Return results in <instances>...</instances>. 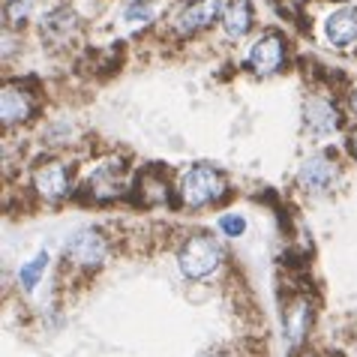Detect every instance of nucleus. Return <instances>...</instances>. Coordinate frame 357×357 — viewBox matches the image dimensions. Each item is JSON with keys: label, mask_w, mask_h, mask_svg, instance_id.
Returning <instances> with one entry per match:
<instances>
[{"label": "nucleus", "mask_w": 357, "mask_h": 357, "mask_svg": "<svg viewBox=\"0 0 357 357\" xmlns=\"http://www.w3.org/2000/svg\"><path fill=\"white\" fill-rule=\"evenodd\" d=\"M351 108H354V112H357V87H354V91H351Z\"/></svg>", "instance_id": "18"}, {"label": "nucleus", "mask_w": 357, "mask_h": 357, "mask_svg": "<svg viewBox=\"0 0 357 357\" xmlns=\"http://www.w3.org/2000/svg\"><path fill=\"white\" fill-rule=\"evenodd\" d=\"M220 228L228 237H237V234H243L246 222H243V216H231V213H228V216H222V220H220Z\"/></svg>", "instance_id": "15"}, {"label": "nucleus", "mask_w": 357, "mask_h": 357, "mask_svg": "<svg viewBox=\"0 0 357 357\" xmlns=\"http://www.w3.org/2000/svg\"><path fill=\"white\" fill-rule=\"evenodd\" d=\"M333 177H336V162L327 153H315V156H310V160L301 165L297 181H301L303 190L321 192V190H327V186L333 183Z\"/></svg>", "instance_id": "8"}, {"label": "nucleus", "mask_w": 357, "mask_h": 357, "mask_svg": "<svg viewBox=\"0 0 357 357\" xmlns=\"http://www.w3.org/2000/svg\"><path fill=\"white\" fill-rule=\"evenodd\" d=\"M228 183L213 165H195L181 177V202L186 207H207L225 195Z\"/></svg>", "instance_id": "1"}, {"label": "nucleus", "mask_w": 357, "mask_h": 357, "mask_svg": "<svg viewBox=\"0 0 357 357\" xmlns=\"http://www.w3.org/2000/svg\"><path fill=\"white\" fill-rule=\"evenodd\" d=\"M303 121H306V126H310L312 132H333V130H340V112L333 108L331 99H321V96H315V99L306 102Z\"/></svg>", "instance_id": "10"}, {"label": "nucleus", "mask_w": 357, "mask_h": 357, "mask_svg": "<svg viewBox=\"0 0 357 357\" xmlns=\"http://www.w3.org/2000/svg\"><path fill=\"white\" fill-rule=\"evenodd\" d=\"M282 61H285V43H282V36L273 31L255 39V45L250 48V57H246V63H250L255 75L276 73V69L282 66Z\"/></svg>", "instance_id": "4"}, {"label": "nucleus", "mask_w": 357, "mask_h": 357, "mask_svg": "<svg viewBox=\"0 0 357 357\" xmlns=\"http://www.w3.org/2000/svg\"><path fill=\"white\" fill-rule=\"evenodd\" d=\"M222 13H225L222 0H192V3H183L177 9L172 22H174L177 33H195V31H202V27L213 24Z\"/></svg>", "instance_id": "3"}, {"label": "nucleus", "mask_w": 357, "mask_h": 357, "mask_svg": "<svg viewBox=\"0 0 357 357\" xmlns=\"http://www.w3.org/2000/svg\"><path fill=\"white\" fill-rule=\"evenodd\" d=\"M31 112H33L31 93H27L24 87H18V84H6L3 93H0V117H3V126L27 121Z\"/></svg>", "instance_id": "9"}, {"label": "nucleus", "mask_w": 357, "mask_h": 357, "mask_svg": "<svg viewBox=\"0 0 357 357\" xmlns=\"http://www.w3.org/2000/svg\"><path fill=\"white\" fill-rule=\"evenodd\" d=\"M222 27H225V33L231 39H241V36L250 33V27H252L250 3H246V0H234V3H228L225 13H222Z\"/></svg>", "instance_id": "11"}, {"label": "nucleus", "mask_w": 357, "mask_h": 357, "mask_svg": "<svg viewBox=\"0 0 357 357\" xmlns=\"http://www.w3.org/2000/svg\"><path fill=\"white\" fill-rule=\"evenodd\" d=\"M27 18V0H9L6 3V22L22 24Z\"/></svg>", "instance_id": "14"}, {"label": "nucleus", "mask_w": 357, "mask_h": 357, "mask_svg": "<svg viewBox=\"0 0 357 357\" xmlns=\"http://www.w3.org/2000/svg\"><path fill=\"white\" fill-rule=\"evenodd\" d=\"M33 190L45 202H61L69 195V172L63 162H45L33 172Z\"/></svg>", "instance_id": "6"}, {"label": "nucleus", "mask_w": 357, "mask_h": 357, "mask_svg": "<svg viewBox=\"0 0 357 357\" xmlns=\"http://www.w3.org/2000/svg\"><path fill=\"white\" fill-rule=\"evenodd\" d=\"M45 267H48V255H45V252H39L31 264H24L22 271H18V282H22L24 289H33L36 280L45 273Z\"/></svg>", "instance_id": "13"}, {"label": "nucleus", "mask_w": 357, "mask_h": 357, "mask_svg": "<svg viewBox=\"0 0 357 357\" xmlns=\"http://www.w3.org/2000/svg\"><path fill=\"white\" fill-rule=\"evenodd\" d=\"M105 241L96 231H78L63 246V255L78 267H99L105 261Z\"/></svg>", "instance_id": "5"}, {"label": "nucleus", "mask_w": 357, "mask_h": 357, "mask_svg": "<svg viewBox=\"0 0 357 357\" xmlns=\"http://www.w3.org/2000/svg\"><path fill=\"white\" fill-rule=\"evenodd\" d=\"M351 151H354V156H357V130L351 132Z\"/></svg>", "instance_id": "17"}, {"label": "nucleus", "mask_w": 357, "mask_h": 357, "mask_svg": "<svg viewBox=\"0 0 357 357\" xmlns=\"http://www.w3.org/2000/svg\"><path fill=\"white\" fill-rule=\"evenodd\" d=\"M324 36H327V43L336 45V48H349L351 43H357V9L340 6L336 13L327 15Z\"/></svg>", "instance_id": "7"}, {"label": "nucleus", "mask_w": 357, "mask_h": 357, "mask_svg": "<svg viewBox=\"0 0 357 357\" xmlns=\"http://www.w3.org/2000/svg\"><path fill=\"white\" fill-rule=\"evenodd\" d=\"M207 357H231V354H207Z\"/></svg>", "instance_id": "19"}, {"label": "nucleus", "mask_w": 357, "mask_h": 357, "mask_svg": "<svg viewBox=\"0 0 357 357\" xmlns=\"http://www.w3.org/2000/svg\"><path fill=\"white\" fill-rule=\"evenodd\" d=\"M285 327H289L291 342L303 340L306 327H310V306H306V303H297V306H291L289 315H285Z\"/></svg>", "instance_id": "12"}, {"label": "nucleus", "mask_w": 357, "mask_h": 357, "mask_svg": "<svg viewBox=\"0 0 357 357\" xmlns=\"http://www.w3.org/2000/svg\"><path fill=\"white\" fill-rule=\"evenodd\" d=\"M151 22L153 18V6L151 3H132L130 9H126V22Z\"/></svg>", "instance_id": "16"}, {"label": "nucleus", "mask_w": 357, "mask_h": 357, "mask_svg": "<svg viewBox=\"0 0 357 357\" xmlns=\"http://www.w3.org/2000/svg\"><path fill=\"white\" fill-rule=\"evenodd\" d=\"M220 261L222 250L211 234H192L177 252V264H181V273L186 280H204L220 267Z\"/></svg>", "instance_id": "2"}]
</instances>
